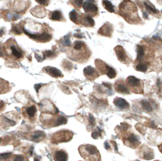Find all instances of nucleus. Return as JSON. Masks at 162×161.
<instances>
[{"mask_svg":"<svg viewBox=\"0 0 162 161\" xmlns=\"http://www.w3.org/2000/svg\"><path fill=\"white\" fill-rule=\"evenodd\" d=\"M23 31H24V33H25L28 37L32 38L33 40H36V41H39V42H47L51 39V36L47 33H40V34H37V33H29L28 30H26L25 29H23Z\"/></svg>","mask_w":162,"mask_h":161,"instance_id":"obj_1","label":"nucleus"},{"mask_svg":"<svg viewBox=\"0 0 162 161\" xmlns=\"http://www.w3.org/2000/svg\"><path fill=\"white\" fill-rule=\"evenodd\" d=\"M113 103L115 104V106H117L121 109H126L130 107L129 103L126 100L122 99L121 97H116L113 100Z\"/></svg>","mask_w":162,"mask_h":161,"instance_id":"obj_2","label":"nucleus"},{"mask_svg":"<svg viewBox=\"0 0 162 161\" xmlns=\"http://www.w3.org/2000/svg\"><path fill=\"white\" fill-rule=\"evenodd\" d=\"M84 151L88 153L89 156H100V154H99V151L96 147H94L93 145H85V146H82Z\"/></svg>","mask_w":162,"mask_h":161,"instance_id":"obj_3","label":"nucleus"},{"mask_svg":"<svg viewBox=\"0 0 162 161\" xmlns=\"http://www.w3.org/2000/svg\"><path fill=\"white\" fill-rule=\"evenodd\" d=\"M49 75H51L54 78H58V77H62L63 75L62 74L60 70L57 69L55 67H51V66H47L44 69Z\"/></svg>","mask_w":162,"mask_h":161,"instance_id":"obj_4","label":"nucleus"},{"mask_svg":"<svg viewBox=\"0 0 162 161\" xmlns=\"http://www.w3.org/2000/svg\"><path fill=\"white\" fill-rule=\"evenodd\" d=\"M68 156L63 151H58L54 154V160L55 161H67Z\"/></svg>","mask_w":162,"mask_h":161,"instance_id":"obj_5","label":"nucleus"},{"mask_svg":"<svg viewBox=\"0 0 162 161\" xmlns=\"http://www.w3.org/2000/svg\"><path fill=\"white\" fill-rule=\"evenodd\" d=\"M114 50H115V52H116V54H117V58H118V60L121 61V62H124L126 60V55L124 50L122 48L121 46H118L114 49Z\"/></svg>","mask_w":162,"mask_h":161,"instance_id":"obj_6","label":"nucleus"},{"mask_svg":"<svg viewBox=\"0 0 162 161\" xmlns=\"http://www.w3.org/2000/svg\"><path fill=\"white\" fill-rule=\"evenodd\" d=\"M83 8H84L85 12H97V10H98L96 5L93 4V3H89V2H85L84 5H83Z\"/></svg>","mask_w":162,"mask_h":161,"instance_id":"obj_7","label":"nucleus"},{"mask_svg":"<svg viewBox=\"0 0 162 161\" xmlns=\"http://www.w3.org/2000/svg\"><path fill=\"white\" fill-rule=\"evenodd\" d=\"M109 29H113L112 28V26L111 25H109V24H105V25H103L102 27H101L100 30H99V33L101 34V35H104V36H107V37H109L111 35V33H112V31H109Z\"/></svg>","mask_w":162,"mask_h":161,"instance_id":"obj_8","label":"nucleus"},{"mask_svg":"<svg viewBox=\"0 0 162 161\" xmlns=\"http://www.w3.org/2000/svg\"><path fill=\"white\" fill-rule=\"evenodd\" d=\"M126 83L130 87H138L140 84V80L135 76H129L126 79Z\"/></svg>","mask_w":162,"mask_h":161,"instance_id":"obj_9","label":"nucleus"},{"mask_svg":"<svg viewBox=\"0 0 162 161\" xmlns=\"http://www.w3.org/2000/svg\"><path fill=\"white\" fill-rule=\"evenodd\" d=\"M115 89L117 92L120 93H125V94H128L129 93V89L123 83H117L115 85Z\"/></svg>","mask_w":162,"mask_h":161,"instance_id":"obj_10","label":"nucleus"},{"mask_svg":"<svg viewBox=\"0 0 162 161\" xmlns=\"http://www.w3.org/2000/svg\"><path fill=\"white\" fill-rule=\"evenodd\" d=\"M45 136V134L43 131L38 130V131L33 133V134L32 135V139L33 141H39Z\"/></svg>","mask_w":162,"mask_h":161,"instance_id":"obj_11","label":"nucleus"},{"mask_svg":"<svg viewBox=\"0 0 162 161\" xmlns=\"http://www.w3.org/2000/svg\"><path fill=\"white\" fill-rule=\"evenodd\" d=\"M102 4L105 6V8L109 12H114V7L112 4L111 2H109V0H103L102 1Z\"/></svg>","mask_w":162,"mask_h":161,"instance_id":"obj_12","label":"nucleus"},{"mask_svg":"<svg viewBox=\"0 0 162 161\" xmlns=\"http://www.w3.org/2000/svg\"><path fill=\"white\" fill-rule=\"evenodd\" d=\"M84 74L87 77H93V76L95 75V70L93 69V67H92V66H87L84 69Z\"/></svg>","mask_w":162,"mask_h":161,"instance_id":"obj_13","label":"nucleus"},{"mask_svg":"<svg viewBox=\"0 0 162 161\" xmlns=\"http://www.w3.org/2000/svg\"><path fill=\"white\" fill-rule=\"evenodd\" d=\"M141 106L142 108L145 110V111H148V112H151L152 110V104H150V102L148 100H142L141 102Z\"/></svg>","mask_w":162,"mask_h":161,"instance_id":"obj_14","label":"nucleus"},{"mask_svg":"<svg viewBox=\"0 0 162 161\" xmlns=\"http://www.w3.org/2000/svg\"><path fill=\"white\" fill-rule=\"evenodd\" d=\"M50 19L52 20H60L62 19V14L59 11H54L50 15Z\"/></svg>","mask_w":162,"mask_h":161,"instance_id":"obj_15","label":"nucleus"},{"mask_svg":"<svg viewBox=\"0 0 162 161\" xmlns=\"http://www.w3.org/2000/svg\"><path fill=\"white\" fill-rule=\"evenodd\" d=\"M11 50H12V54H13L16 58H20L22 57V52H21L20 50H18L15 46H11Z\"/></svg>","mask_w":162,"mask_h":161,"instance_id":"obj_16","label":"nucleus"},{"mask_svg":"<svg viewBox=\"0 0 162 161\" xmlns=\"http://www.w3.org/2000/svg\"><path fill=\"white\" fill-rule=\"evenodd\" d=\"M137 58L136 60L137 61H140L143 58V55H144V50H143V48L140 46H137Z\"/></svg>","mask_w":162,"mask_h":161,"instance_id":"obj_17","label":"nucleus"},{"mask_svg":"<svg viewBox=\"0 0 162 161\" xmlns=\"http://www.w3.org/2000/svg\"><path fill=\"white\" fill-rule=\"evenodd\" d=\"M106 74H107V76L109 77V78H115L116 76V71L115 70L112 68V67H109V66H107V71H106Z\"/></svg>","mask_w":162,"mask_h":161,"instance_id":"obj_18","label":"nucleus"},{"mask_svg":"<svg viewBox=\"0 0 162 161\" xmlns=\"http://www.w3.org/2000/svg\"><path fill=\"white\" fill-rule=\"evenodd\" d=\"M26 111H27V113H28V115L30 117H33L34 115H35V113H36V108L35 106H30V107H28L27 109H26Z\"/></svg>","mask_w":162,"mask_h":161,"instance_id":"obj_19","label":"nucleus"},{"mask_svg":"<svg viewBox=\"0 0 162 161\" xmlns=\"http://www.w3.org/2000/svg\"><path fill=\"white\" fill-rule=\"evenodd\" d=\"M128 140L129 142L131 143V144H139V139H138V138L136 135H135V134H130L129 137H128Z\"/></svg>","mask_w":162,"mask_h":161,"instance_id":"obj_20","label":"nucleus"},{"mask_svg":"<svg viewBox=\"0 0 162 161\" xmlns=\"http://www.w3.org/2000/svg\"><path fill=\"white\" fill-rule=\"evenodd\" d=\"M135 69L138 71H140V72H146L147 69H148V66L146 64H143V63H140V64H138L135 67Z\"/></svg>","mask_w":162,"mask_h":161,"instance_id":"obj_21","label":"nucleus"},{"mask_svg":"<svg viewBox=\"0 0 162 161\" xmlns=\"http://www.w3.org/2000/svg\"><path fill=\"white\" fill-rule=\"evenodd\" d=\"M67 122V119L64 117H59L58 119L56 120V122H55V126H61V125L66 124Z\"/></svg>","mask_w":162,"mask_h":161,"instance_id":"obj_22","label":"nucleus"},{"mask_svg":"<svg viewBox=\"0 0 162 161\" xmlns=\"http://www.w3.org/2000/svg\"><path fill=\"white\" fill-rule=\"evenodd\" d=\"M154 157V154L152 152V151H151L149 150V151L148 152H146L143 154V158L144 159V160H152V159H153Z\"/></svg>","mask_w":162,"mask_h":161,"instance_id":"obj_23","label":"nucleus"},{"mask_svg":"<svg viewBox=\"0 0 162 161\" xmlns=\"http://www.w3.org/2000/svg\"><path fill=\"white\" fill-rule=\"evenodd\" d=\"M69 17H70V19H71V20L74 22V23H76L77 22V15H76V11L75 10H73L71 11L70 14H69Z\"/></svg>","mask_w":162,"mask_h":161,"instance_id":"obj_24","label":"nucleus"},{"mask_svg":"<svg viewBox=\"0 0 162 161\" xmlns=\"http://www.w3.org/2000/svg\"><path fill=\"white\" fill-rule=\"evenodd\" d=\"M84 46V43L83 42H80V41H78L75 43L74 45V49L76 50H80Z\"/></svg>","mask_w":162,"mask_h":161,"instance_id":"obj_25","label":"nucleus"},{"mask_svg":"<svg viewBox=\"0 0 162 161\" xmlns=\"http://www.w3.org/2000/svg\"><path fill=\"white\" fill-rule=\"evenodd\" d=\"M144 5H145L146 8L148 9L149 12H152V13H157L158 12V11L157 10V9L154 8L153 7H152L151 5L148 4V3H144Z\"/></svg>","mask_w":162,"mask_h":161,"instance_id":"obj_26","label":"nucleus"},{"mask_svg":"<svg viewBox=\"0 0 162 161\" xmlns=\"http://www.w3.org/2000/svg\"><path fill=\"white\" fill-rule=\"evenodd\" d=\"M54 56H55V54H54V52L52 51V50L45 51L44 53V59L46 58V57H47V58H51V57H54Z\"/></svg>","mask_w":162,"mask_h":161,"instance_id":"obj_27","label":"nucleus"},{"mask_svg":"<svg viewBox=\"0 0 162 161\" xmlns=\"http://www.w3.org/2000/svg\"><path fill=\"white\" fill-rule=\"evenodd\" d=\"M63 44L64 46H71V41H70V35H67L65 36L64 38H63Z\"/></svg>","mask_w":162,"mask_h":161,"instance_id":"obj_28","label":"nucleus"},{"mask_svg":"<svg viewBox=\"0 0 162 161\" xmlns=\"http://www.w3.org/2000/svg\"><path fill=\"white\" fill-rule=\"evenodd\" d=\"M86 21L88 22V25H90V26H94V25H95V22H94V20H93V19L92 18V17L90 16H87L86 18Z\"/></svg>","mask_w":162,"mask_h":161,"instance_id":"obj_29","label":"nucleus"},{"mask_svg":"<svg viewBox=\"0 0 162 161\" xmlns=\"http://www.w3.org/2000/svg\"><path fill=\"white\" fill-rule=\"evenodd\" d=\"M101 135V131L100 130L99 132L98 131H96V132H93L92 134V137H93V138L94 139H96V138H98V137H100Z\"/></svg>","mask_w":162,"mask_h":161,"instance_id":"obj_30","label":"nucleus"},{"mask_svg":"<svg viewBox=\"0 0 162 161\" xmlns=\"http://www.w3.org/2000/svg\"><path fill=\"white\" fill-rule=\"evenodd\" d=\"M11 156H12V153H2L1 154V159L2 160H5V159L9 158Z\"/></svg>","mask_w":162,"mask_h":161,"instance_id":"obj_31","label":"nucleus"},{"mask_svg":"<svg viewBox=\"0 0 162 161\" xmlns=\"http://www.w3.org/2000/svg\"><path fill=\"white\" fill-rule=\"evenodd\" d=\"M25 160V159H24V156H16L14 157V159H13V161H24Z\"/></svg>","mask_w":162,"mask_h":161,"instance_id":"obj_32","label":"nucleus"},{"mask_svg":"<svg viewBox=\"0 0 162 161\" xmlns=\"http://www.w3.org/2000/svg\"><path fill=\"white\" fill-rule=\"evenodd\" d=\"M89 123L91 124L92 126L95 125V117L93 115H89Z\"/></svg>","mask_w":162,"mask_h":161,"instance_id":"obj_33","label":"nucleus"},{"mask_svg":"<svg viewBox=\"0 0 162 161\" xmlns=\"http://www.w3.org/2000/svg\"><path fill=\"white\" fill-rule=\"evenodd\" d=\"M12 31L13 32H15L16 34H20L21 32H20V30L19 29V27L18 26H13V28H12Z\"/></svg>","mask_w":162,"mask_h":161,"instance_id":"obj_34","label":"nucleus"},{"mask_svg":"<svg viewBox=\"0 0 162 161\" xmlns=\"http://www.w3.org/2000/svg\"><path fill=\"white\" fill-rule=\"evenodd\" d=\"M75 3L77 7H81L83 5V0H75Z\"/></svg>","mask_w":162,"mask_h":161,"instance_id":"obj_35","label":"nucleus"},{"mask_svg":"<svg viewBox=\"0 0 162 161\" xmlns=\"http://www.w3.org/2000/svg\"><path fill=\"white\" fill-rule=\"evenodd\" d=\"M36 3H38L39 4L41 5H46L47 4V0H36Z\"/></svg>","mask_w":162,"mask_h":161,"instance_id":"obj_36","label":"nucleus"},{"mask_svg":"<svg viewBox=\"0 0 162 161\" xmlns=\"http://www.w3.org/2000/svg\"><path fill=\"white\" fill-rule=\"evenodd\" d=\"M41 87H42V84H41V83H37V84H35L34 88H35V90H36V92H38V91H39V89L41 88Z\"/></svg>","mask_w":162,"mask_h":161,"instance_id":"obj_37","label":"nucleus"},{"mask_svg":"<svg viewBox=\"0 0 162 161\" xmlns=\"http://www.w3.org/2000/svg\"><path fill=\"white\" fill-rule=\"evenodd\" d=\"M5 121H6L7 122H8V123H10V125H12V126H15V125H16V123H15L13 121H11V120L8 119V118H5Z\"/></svg>","mask_w":162,"mask_h":161,"instance_id":"obj_38","label":"nucleus"},{"mask_svg":"<svg viewBox=\"0 0 162 161\" xmlns=\"http://www.w3.org/2000/svg\"><path fill=\"white\" fill-rule=\"evenodd\" d=\"M35 57H36V60H37V61H39V62H42V61H43V59H44V58H41L40 56H38L37 54H35Z\"/></svg>","mask_w":162,"mask_h":161,"instance_id":"obj_39","label":"nucleus"},{"mask_svg":"<svg viewBox=\"0 0 162 161\" xmlns=\"http://www.w3.org/2000/svg\"><path fill=\"white\" fill-rule=\"evenodd\" d=\"M105 147L106 150H109L110 149V147L109 146V143H108V142H105Z\"/></svg>","mask_w":162,"mask_h":161,"instance_id":"obj_40","label":"nucleus"},{"mask_svg":"<svg viewBox=\"0 0 162 161\" xmlns=\"http://www.w3.org/2000/svg\"><path fill=\"white\" fill-rule=\"evenodd\" d=\"M75 37H77V38H83L84 36H83V35H80V34H79V33H77V34H75Z\"/></svg>","mask_w":162,"mask_h":161,"instance_id":"obj_41","label":"nucleus"},{"mask_svg":"<svg viewBox=\"0 0 162 161\" xmlns=\"http://www.w3.org/2000/svg\"><path fill=\"white\" fill-rule=\"evenodd\" d=\"M103 85H104L105 87H108V88H111V85H110V84H109V83H103Z\"/></svg>","mask_w":162,"mask_h":161,"instance_id":"obj_42","label":"nucleus"},{"mask_svg":"<svg viewBox=\"0 0 162 161\" xmlns=\"http://www.w3.org/2000/svg\"><path fill=\"white\" fill-rule=\"evenodd\" d=\"M143 17H144L145 19H148V15H147V13L146 12L143 13Z\"/></svg>","mask_w":162,"mask_h":161,"instance_id":"obj_43","label":"nucleus"},{"mask_svg":"<svg viewBox=\"0 0 162 161\" xmlns=\"http://www.w3.org/2000/svg\"><path fill=\"white\" fill-rule=\"evenodd\" d=\"M157 84H158V87H161V80H160V79H158L157 80Z\"/></svg>","mask_w":162,"mask_h":161,"instance_id":"obj_44","label":"nucleus"},{"mask_svg":"<svg viewBox=\"0 0 162 161\" xmlns=\"http://www.w3.org/2000/svg\"><path fill=\"white\" fill-rule=\"evenodd\" d=\"M34 161H40V160H39L37 158H35V159H34Z\"/></svg>","mask_w":162,"mask_h":161,"instance_id":"obj_45","label":"nucleus"},{"mask_svg":"<svg viewBox=\"0 0 162 161\" xmlns=\"http://www.w3.org/2000/svg\"><path fill=\"white\" fill-rule=\"evenodd\" d=\"M161 152H162V150H161Z\"/></svg>","mask_w":162,"mask_h":161,"instance_id":"obj_46","label":"nucleus"}]
</instances>
